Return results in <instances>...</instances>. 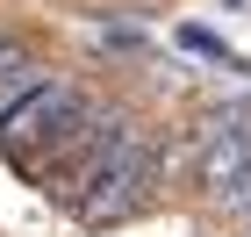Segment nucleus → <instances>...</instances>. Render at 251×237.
I'll use <instances>...</instances> for the list:
<instances>
[{"label": "nucleus", "instance_id": "nucleus-1", "mask_svg": "<svg viewBox=\"0 0 251 237\" xmlns=\"http://www.w3.org/2000/svg\"><path fill=\"white\" fill-rule=\"evenodd\" d=\"M179 158H187V187L201 201H215L230 180H244L251 173V94L244 101H215L208 115H194Z\"/></svg>", "mask_w": 251, "mask_h": 237}, {"label": "nucleus", "instance_id": "nucleus-2", "mask_svg": "<svg viewBox=\"0 0 251 237\" xmlns=\"http://www.w3.org/2000/svg\"><path fill=\"white\" fill-rule=\"evenodd\" d=\"M151 180H158V144H151V130L136 122L129 137H122L115 165L94 180V194L79 201L72 216L86 223V230H115V223H129V216H144V209H151Z\"/></svg>", "mask_w": 251, "mask_h": 237}, {"label": "nucleus", "instance_id": "nucleus-3", "mask_svg": "<svg viewBox=\"0 0 251 237\" xmlns=\"http://www.w3.org/2000/svg\"><path fill=\"white\" fill-rule=\"evenodd\" d=\"M79 108H86V94H79L72 79H43L36 94H22L15 108H0V158L22 173L43 144L58 137V130H72V122H79Z\"/></svg>", "mask_w": 251, "mask_h": 237}, {"label": "nucleus", "instance_id": "nucleus-4", "mask_svg": "<svg viewBox=\"0 0 251 237\" xmlns=\"http://www.w3.org/2000/svg\"><path fill=\"white\" fill-rule=\"evenodd\" d=\"M43 79H58V72L43 65V51L29 36H7V43H0V108H15L22 94H36Z\"/></svg>", "mask_w": 251, "mask_h": 237}, {"label": "nucleus", "instance_id": "nucleus-5", "mask_svg": "<svg viewBox=\"0 0 251 237\" xmlns=\"http://www.w3.org/2000/svg\"><path fill=\"white\" fill-rule=\"evenodd\" d=\"M173 43H179V51H187V58L215 65V72H237V79H251V58H244V51H230V43L215 36L208 22H179V29H173Z\"/></svg>", "mask_w": 251, "mask_h": 237}, {"label": "nucleus", "instance_id": "nucleus-6", "mask_svg": "<svg viewBox=\"0 0 251 237\" xmlns=\"http://www.w3.org/2000/svg\"><path fill=\"white\" fill-rule=\"evenodd\" d=\"M208 209H215L223 223H251V173H244V180H230V187H223Z\"/></svg>", "mask_w": 251, "mask_h": 237}, {"label": "nucleus", "instance_id": "nucleus-7", "mask_svg": "<svg viewBox=\"0 0 251 237\" xmlns=\"http://www.w3.org/2000/svg\"><path fill=\"white\" fill-rule=\"evenodd\" d=\"M223 7H230V15H244V7H251V0H223Z\"/></svg>", "mask_w": 251, "mask_h": 237}, {"label": "nucleus", "instance_id": "nucleus-8", "mask_svg": "<svg viewBox=\"0 0 251 237\" xmlns=\"http://www.w3.org/2000/svg\"><path fill=\"white\" fill-rule=\"evenodd\" d=\"M7 36H15V29H7V22H0V43H7Z\"/></svg>", "mask_w": 251, "mask_h": 237}, {"label": "nucleus", "instance_id": "nucleus-9", "mask_svg": "<svg viewBox=\"0 0 251 237\" xmlns=\"http://www.w3.org/2000/svg\"><path fill=\"white\" fill-rule=\"evenodd\" d=\"M244 237H251V223H244Z\"/></svg>", "mask_w": 251, "mask_h": 237}]
</instances>
